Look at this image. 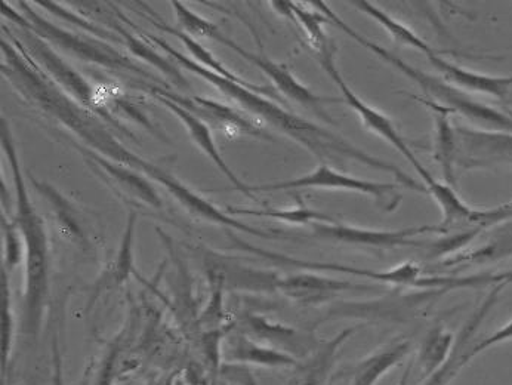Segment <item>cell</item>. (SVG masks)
<instances>
[{
	"instance_id": "obj_10",
	"label": "cell",
	"mask_w": 512,
	"mask_h": 385,
	"mask_svg": "<svg viewBox=\"0 0 512 385\" xmlns=\"http://www.w3.org/2000/svg\"><path fill=\"white\" fill-rule=\"evenodd\" d=\"M458 166L462 169L512 168V132L456 126Z\"/></svg>"
},
{
	"instance_id": "obj_30",
	"label": "cell",
	"mask_w": 512,
	"mask_h": 385,
	"mask_svg": "<svg viewBox=\"0 0 512 385\" xmlns=\"http://www.w3.org/2000/svg\"><path fill=\"white\" fill-rule=\"evenodd\" d=\"M228 215H240V217H258L270 218V220L283 221V223L295 224V226H307V224L316 223V221H330L328 215L320 214L307 208L304 203L295 209H249L239 208V206H227L225 209Z\"/></svg>"
},
{
	"instance_id": "obj_40",
	"label": "cell",
	"mask_w": 512,
	"mask_h": 385,
	"mask_svg": "<svg viewBox=\"0 0 512 385\" xmlns=\"http://www.w3.org/2000/svg\"><path fill=\"white\" fill-rule=\"evenodd\" d=\"M211 385H218L217 377L212 378Z\"/></svg>"
},
{
	"instance_id": "obj_20",
	"label": "cell",
	"mask_w": 512,
	"mask_h": 385,
	"mask_svg": "<svg viewBox=\"0 0 512 385\" xmlns=\"http://www.w3.org/2000/svg\"><path fill=\"white\" fill-rule=\"evenodd\" d=\"M100 18L103 23H106L107 26L116 33V36H119L120 40H123V43L128 46L132 54L143 58V60L147 61L151 66L160 69V72L166 77H169V79H172L175 85L180 86V88H187L188 83L187 80L184 79L181 70L175 67L174 63H171V61L160 57V55L154 51L153 46L148 42L144 33H141L140 36L132 33L131 30L126 27L128 26V24H126V17L119 9L114 8V6L113 9H111V6H109L107 12H103Z\"/></svg>"
},
{
	"instance_id": "obj_4",
	"label": "cell",
	"mask_w": 512,
	"mask_h": 385,
	"mask_svg": "<svg viewBox=\"0 0 512 385\" xmlns=\"http://www.w3.org/2000/svg\"><path fill=\"white\" fill-rule=\"evenodd\" d=\"M23 15H17V12L8 5L2 3V14L5 18L14 21L15 26H24L36 33L39 38L46 40L49 45L57 46L63 51L69 52L79 60L85 63L97 64V66L109 67V69L122 70V72L132 73L135 76H143L144 79H151L159 82L150 72L143 67L138 66L128 55L107 45L104 40L88 39L77 33L67 32L61 27L55 26L46 18L39 14L26 2H18Z\"/></svg>"
},
{
	"instance_id": "obj_6",
	"label": "cell",
	"mask_w": 512,
	"mask_h": 385,
	"mask_svg": "<svg viewBox=\"0 0 512 385\" xmlns=\"http://www.w3.org/2000/svg\"><path fill=\"white\" fill-rule=\"evenodd\" d=\"M230 239L234 248L240 249V251L251 252V254L271 261V263L298 267L304 271H333V273L350 274V276H359L363 279L375 280V282L388 283V285L407 286V288L436 289L434 286H437V277L422 276L421 267L412 261H407V263L400 264L388 271L365 270L359 269V267L342 266V264L295 260L288 255L256 248L233 234H230Z\"/></svg>"
},
{
	"instance_id": "obj_26",
	"label": "cell",
	"mask_w": 512,
	"mask_h": 385,
	"mask_svg": "<svg viewBox=\"0 0 512 385\" xmlns=\"http://www.w3.org/2000/svg\"><path fill=\"white\" fill-rule=\"evenodd\" d=\"M512 255V223L499 230L489 242L484 243L481 248L470 252H459L452 257L444 258L440 266H483V264L495 263L502 258Z\"/></svg>"
},
{
	"instance_id": "obj_1",
	"label": "cell",
	"mask_w": 512,
	"mask_h": 385,
	"mask_svg": "<svg viewBox=\"0 0 512 385\" xmlns=\"http://www.w3.org/2000/svg\"><path fill=\"white\" fill-rule=\"evenodd\" d=\"M144 36H146L151 45L159 46V49H162L165 54L174 58L178 66L194 73V75L202 77L203 80L215 86L222 95H225L228 100L236 104L237 109L254 116L259 123L265 122L279 129L280 132L288 135L299 146L305 147L308 152L313 153L320 160H332V162L351 160V162L362 163V165L369 166L372 169L390 172V174L397 178L399 184H402L404 187H409V189L416 190V192L427 193V187L424 184L416 183L399 166L372 156V154L365 152V150L348 143L341 135L296 116L295 113L283 109L282 104L274 103L273 100L258 94L254 89L246 88V86L231 82V80L209 72L205 67L194 63L187 55L178 52L166 40L157 38L154 35H146V33H144Z\"/></svg>"
},
{
	"instance_id": "obj_14",
	"label": "cell",
	"mask_w": 512,
	"mask_h": 385,
	"mask_svg": "<svg viewBox=\"0 0 512 385\" xmlns=\"http://www.w3.org/2000/svg\"><path fill=\"white\" fill-rule=\"evenodd\" d=\"M242 329V334L248 335L252 340L285 351L298 360L310 356L320 344L313 334L298 331L282 323L271 322L259 314H246L242 319Z\"/></svg>"
},
{
	"instance_id": "obj_5",
	"label": "cell",
	"mask_w": 512,
	"mask_h": 385,
	"mask_svg": "<svg viewBox=\"0 0 512 385\" xmlns=\"http://www.w3.org/2000/svg\"><path fill=\"white\" fill-rule=\"evenodd\" d=\"M5 30L8 36L17 40L18 45L29 54V57L35 61L36 66L42 64L40 70L64 94L69 95L83 109L114 122L111 113L107 112L98 100V92L89 85L85 77L76 72V69H73L67 61H64V58H61L60 54L46 40L39 38L36 33L24 26H17V33H20L18 38L14 33H9L8 29Z\"/></svg>"
},
{
	"instance_id": "obj_32",
	"label": "cell",
	"mask_w": 512,
	"mask_h": 385,
	"mask_svg": "<svg viewBox=\"0 0 512 385\" xmlns=\"http://www.w3.org/2000/svg\"><path fill=\"white\" fill-rule=\"evenodd\" d=\"M135 226H137V214L131 212L126 224L125 234L120 243L119 252L113 263V269L107 273V279H104V286H120L129 279L131 274L135 273L134 261V236Z\"/></svg>"
},
{
	"instance_id": "obj_11",
	"label": "cell",
	"mask_w": 512,
	"mask_h": 385,
	"mask_svg": "<svg viewBox=\"0 0 512 385\" xmlns=\"http://www.w3.org/2000/svg\"><path fill=\"white\" fill-rule=\"evenodd\" d=\"M217 42L222 43V45L227 46V48L233 49L240 57L245 58L246 61L258 67L264 75L270 77L274 89H276L277 92H282L289 100L295 101V103L313 110V112L316 113L320 119L325 120V122L332 123V119H330V116L326 113L325 106L329 103H338V98H325L314 94V92H311L307 86L302 85V83L292 75L291 70H289L285 64L276 63V61L268 58L264 52L255 54V52L248 51V49L237 45L234 40L222 35V33L220 38L217 39Z\"/></svg>"
},
{
	"instance_id": "obj_25",
	"label": "cell",
	"mask_w": 512,
	"mask_h": 385,
	"mask_svg": "<svg viewBox=\"0 0 512 385\" xmlns=\"http://www.w3.org/2000/svg\"><path fill=\"white\" fill-rule=\"evenodd\" d=\"M271 5H273L277 12L285 15L286 18H291L292 21H295L304 30L308 42H310L311 48L314 49L316 55L332 48V40L328 38L325 30H323V24H328L329 20L322 12L308 11V9L299 6L298 3L286 2V0L271 2Z\"/></svg>"
},
{
	"instance_id": "obj_37",
	"label": "cell",
	"mask_w": 512,
	"mask_h": 385,
	"mask_svg": "<svg viewBox=\"0 0 512 385\" xmlns=\"http://www.w3.org/2000/svg\"><path fill=\"white\" fill-rule=\"evenodd\" d=\"M120 351H122V347H120L119 341H116L113 346H110L106 357L103 359V365H101L97 378H95L92 385H113L114 381L120 377Z\"/></svg>"
},
{
	"instance_id": "obj_29",
	"label": "cell",
	"mask_w": 512,
	"mask_h": 385,
	"mask_svg": "<svg viewBox=\"0 0 512 385\" xmlns=\"http://www.w3.org/2000/svg\"><path fill=\"white\" fill-rule=\"evenodd\" d=\"M455 347V337L443 326H436L425 335L419 348L418 363L422 375L425 378L431 377L434 372L439 371L441 366L449 360Z\"/></svg>"
},
{
	"instance_id": "obj_31",
	"label": "cell",
	"mask_w": 512,
	"mask_h": 385,
	"mask_svg": "<svg viewBox=\"0 0 512 385\" xmlns=\"http://www.w3.org/2000/svg\"><path fill=\"white\" fill-rule=\"evenodd\" d=\"M9 271L2 266L0 273V360H2V375L5 377L11 360L14 346V310L11 303V286H9Z\"/></svg>"
},
{
	"instance_id": "obj_38",
	"label": "cell",
	"mask_w": 512,
	"mask_h": 385,
	"mask_svg": "<svg viewBox=\"0 0 512 385\" xmlns=\"http://www.w3.org/2000/svg\"><path fill=\"white\" fill-rule=\"evenodd\" d=\"M512 340V320L508 322L507 325L502 326L499 331H496L495 334L489 335V337L484 338L483 341L477 343L476 346L467 350V360L470 362L471 359L478 356V354L483 353V351L489 350V348L498 346V344L505 343V341Z\"/></svg>"
},
{
	"instance_id": "obj_8",
	"label": "cell",
	"mask_w": 512,
	"mask_h": 385,
	"mask_svg": "<svg viewBox=\"0 0 512 385\" xmlns=\"http://www.w3.org/2000/svg\"><path fill=\"white\" fill-rule=\"evenodd\" d=\"M399 186L400 184L360 180V178L350 177V175L336 171L328 163H322L311 174L295 178V180L249 187H251L252 193L296 189L342 190V192L360 193L373 197L378 200L379 205L385 206L387 211H394L400 203V196H397Z\"/></svg>"
},
{
	"instance_id": "obj_36",
	"label": "cell",
	"mask_w": 512,
	"mask_h": 385,
	"mask_svg": "<svg viewBox=\"0 0 512 385\" xmlns=\"http://www.w3.org/2000/svg\"><path fill=\"white\" fill-rule=\"evenodd\" d=\"M217 378L227 385H258L251 366L242 365V363L222 362Z\"/></svg>"
},
{
	"instance_id": "obj_17",
	"label": "cell",
	"mask_w": 512,
	"mask_h": 385,
	"mask_svg": "<svg viewBox=\"0 0 512 385\" xmlns=\"http://www.w3.org/2000/svg\"><path fill=\"white\" fill-rule=\"evenodd\" d=\"M151 97L156 98L162 106H165L172 115L177 116L181 122L184 123L185 128H187L188 134H190L191 140L197 144L200 150L218 166V169L225 175V177L230 180V183L233 184L234 189L239 190L240 193L245 194L249 199L255 200L258 202V199L252 193L251 187L246 186L243 181H240L239 178L234 175V172L231 171L230 166L225 162L224 157L221 156L220 150H218L217 144H215L214 137H212L211 129H209L208 123L203 122L200 117L193 115V113L188 112L184 107L178 106L174 101L168 100V98L162 97V95L150 94Z\"/></svg>"
},
{
	"instance_id": "obj_35",
	"label": "cell",
	"mask_w": 512,
	"mask_h": 385,
	"mask_svg": "<svg viewBox=\"0 0 512 385\" xmlns=\"http://www.w3.org/2000/svg\"><path fill=\"white\" fill-rule=\"evenodd\" d=\"M37 5L42 6L46 11L51 12L55 17L61 18V20L69 21V23L74 24V26L79 27V29L88 30L91 35L97 36L101 40H114V42H122L119 36L113 35V33L107 32V30L101 29L97 24L92 23L88 18L80 17V15L74 14L72 11H67L63 6L58 5L55 2H37Z\"/></svg>"
},
{
	"instance_id": "obj_42",
	"label": "cell",
	"mask_w": 512,
	"mask_h": 385,
	"mask_svg": "<svg viewBox=\"0 0 512 385\" xmlns=\"http://www.w3.org/2000/svg\"><path fill=\"white\" fill-rule=\"evenodd\" d=\"M507 113H508V115H510L512 117V110L508 109Z\"/></svg>"
},
{
	"instance_id": "obj_2",
	"label": "cell",
	"mask_w": 512,
	"mask_h": 385,
	"mask_svg": "<svg viewBox=\"0 0 512 385\" xmlns=\"http://www.w3.org/2000/svg\"><path fill=\"white\" fill-rule=\"evenodd\" d=\"M2 150L11 166L15 186L14 220L23 234L24 251V332L37 335L45 314L49 295V242L43 218L37 214L35 205L27 192L23 169L18 159L17 147L9 131L8 123L2 119Z\"/></svg>"
},
{
	"instance_id": "obj_39",
	"label": "cell",
	"mask_w": 512,
	"mask_h": 385,
	"mask_svg": "<svg viewBox=\"0 0 512 385\" xmlns=\"http://www.w3.org/2000/svg\"><path fill=\"white\" fill-rule=\"evenodd\" d=\"M410 371H412V363L406 366L402 378H400V381L397 383V385H409Z\"/></svg>"
},
{
	"instance_id": "obj_44",
	"label": "cell",
	"mask_w": 512,
	"mask_h": 385,
	"mask_svg": "<svg viewBox=\"0 0 512 385\" xmlns=\"http://www.w3.org/2000/svg\"><path fill=\"white\" fill-rule=\"evenodd\" d=\"M147 385H154V383H148Z\"/></svg>"
},
{
	"instance_id": "obj_9",
	"label": "cell",
	"mask_w": 512,
	"mask_h": 385,
	"mask_svg": "<svg viewBox=\"0 0 512 385\" xmlns=\"http://www.w3.org/2000/svg\"><path fill=\"white\" fill-rule=\"evenodd\" d=\"M138 89L148 92V94L162 95L168 100L174 101L178 106L184 107L188 112L193 113L206 123L218 125L224 131L230 134H246L251 137L265 138L271 140L267 132L262 131L261 123L258 120L249 119L243 115L242 110L236 107L228 106V104L220 103V101L211 100V98L194 97L188 98L183 95L175 94L169 91L166 85H151V83H140L135 85Z\"/></svg>"
},
{
	"instance_id": "obj_24",
	"label": "cell",
	"mask_w": 512,
	"mask_h": 385,
	"mask_svg": "<svg viewBox=\"0 0 512 385\" xmlns=\"http://www.w3.org/2000/svg\"><path fill=\"white\" fill-rule=\"evenodd\" d=\"M412 344L407 340H397L370 354L366 359L360 360L353 369V383L351 385H376L382 377L410 353Z\"/></svg>"
},
{
	"instance_id": "obj_21",
	"label": "cell",
	"mask_w": 512,
	"mask_h": 385,
	"mask_svg": "<svg viewBox=\"0 0 512 385\" xmlns=\"http://www.w3.org/2000/svg\"><path fill=\"white\" fill-rule=\"evenodd\" d=\"M354 332H356V328H347L330 338L329 341L320 343L310 356L299 360L298 365L293 368L288 385H325L328 383L338 351L353 337Z\"/></svg>"
},
{
	"instance_id": "obj_34",
	"label": "cell",
	"mask_w": 512,
	"mask_h": 385,
	"mask_svg": "<svg viewBox=\"0 0 512 385\" xmlns=\"http://www.w3.org/2000/svg\"><path fill=\"white\" fill-rule=\"evenodd\" d=\"M2 239H3V263L6 270L11 271L15 267L21 266L26 258L24 251L23 234L18 229L14 218H9L5 212H2Z\"/></svg>"
},
{
	"instance_id": "obj_28",
	"label": "cell",
	"mask_w": 512,
	"mask_h": 385,
	"mask_svg": "<svg viewBox=\"0 0 512 385\" xmlns=\"http://www.w3.org/2000/svg\"><path fill=\"white\" fill-rule=\"evenodd\" d=\"M351 5L354 8L359 9L360 12L366 14L367 17L375 20L379 26L384 27L385 32L390 33L391 38H393L394 42L399 43L402 46H409V48L418 49L422 54L431 55L436 54V49L433 46L428 45L424 39L419 38L412 29L404 26L403 23L397 21L396 18L391 17L387 12L382 11L378 6L373 5V3L367 2V0H353Z\"/></svg>"
},
{
	"instance_id": "obj_13",
	"label": "cell",
	"mask_w": 512,
	"mask_h": 385,
	"mask_svg": "<svg viewBox=\"0 0 512 385\" xmlns=\"http://www.w3.org/2000/svg\"><path fill=\"white\" fill-rule=\"evenodd\" d=\"M76 147L83 153L86 163L91 166L92 171L101 180L106 181L114 192L122 194L126 199L151 206L153 209H162V199H160L157 190L148 183L146 177L138 174L134 169L128 168V166L111 162L107 157L92 152V150H85L80 146Z\"/></svg>"
},
{
	"instance_id": "obj_43",
	"label": "cell",
	"mask_w": 512,
	"mask_h": 385,
	"mask_svg": "<svg viewBox=\"0 0 512 385\" xmlns=\"http://www.w3.org/2000/svg\"><path fill=\"white\" fill-rule=\"evenodd\" d=\"M174 385H183V383H181V381H177Z\"/></svg>"
},
{
	"instance_id": "obj_41",
	"label": "cell",
	"mask_w": 512,
	"mask_h": 385,
	"mask_svg": "<svg viewBox=\"0 0 512 385\" xmlns=\"http://www.w3.org/2000/svg\"><path fill=\"white\" fill-rule=\"evenodd\" d=\"M165 385H174V383H172V380H169L168 383H165Z\"/></svg>"
},
{
	"instance_id": "obj_33",
	"label": "cell",
	"mask_w": 512,
	"mask_h": 385,
	"mask_svg": "<svg viewBox=\"0 0 512 385\" xmlns=\"http://www.w3.org/2000/svg\"><path fill=\"white\" fill-rule=\"evenodd\" d=\"M171 5L172 8H174L175 14H177L178 24H180L181 29H183L181 32L185 33V35L196 40H217L220 38V27H218L217 24L206 20L202 15L191 11L184 3L177 2V0H174Z\"/></svg>"
},
{
	"instance_id": "obj_19",
	"label": "cell",
	"mask_w": 512,
	"mask_h": 385,
	"mask_svg": "<svg viewBox=\"0 0 512 385\" xmlns=\"http://www.w3.org/2000/svg\"><path fill=\"white\" fill-rule=\"evenodd\" d=\"M222 354L225 362L242 363V365L259 366V368L293 369L299 363V360L291 354L258 343L242 332L228 337L227 343L222 347Z\"/></svg>"
},
{
	"instance_id": "obj_12",
	"label": "cell",
	"mask_w": 512,
	"mask_h": 385,
	"mask_svg": "<svg viewBox=\"0 0 512 385\" xmlns=\"http://www.w3.org/2000/svg\"><path fill=\"white\" fill-rule=\"evenodd\" d=\"M311 229H313L314 236L317 239L325 240V242L376 249L416 246V242L412 240L413 237L428 233V231L437 233V226L407 227V229L402 230H372L333 223V221H316V223L311 224Z\"/></svg>"
},
{
	"instance_id": "obj_7",
	"label": "cell",
	"mask_w": 512,
	"mask_h": 385,
	"mask_svg": "<svg viewBox=\"0 0 512 385\" xmlns=\"http://www.w3.org/2000/svg\"><path fill=\"white\" fill-rule=\"evenodd\" d=\"M335 45L332 48L326 49L322 54H317V60L322 64L323 70L330 76V79L336 83L339 89H341L342 97H344L345 103L360 116L362 119L363 125L366 126L370 131L375 132L379 137L384 138L385 141L391 144L397 152L402 153L404 159L410 163V165L415 168V171L421 175L422 180H424L425 187L431 186V184L436 181V178L433 177L430 171L422 165L421 160L416 157V154L413 153V150L410 149L409 144L406 143V140L402 137L399 131H397L394 123L391 122L390 117L384 115V113L379 112V110L373 109L369 104H366L359 95L354 94L353 89L347 85L344 77H342L341 73H339L338 67H336L335 61Z\"/></svg>"
},
{
	"instance_id": "obj_15",
	"label": "cell",
	"mask_w": 512,
	"mask_h": 385,
	"mask_svg": "<svg viewBox=\"0 0 512 385\" xmlns=\"http://www.w3.org/2000/svg\"><path fill=\"white\" fill-rule=\"evenodd\" d=\"M372 286L356 285L348 280L333 279L314 271H302L291 276L280 277L277 291L301 306H319L345 291H363Z\"/></svg>"
},
{
	"instance_id": "obj_22",
	"label": "cell",
	"mask_w": 512,
	"mask_h": 385,
	"mask_svg": "<svg viewBox=\"0 0 512 385\" xmlns=\"http://www.w3.org/2000/svg\"><path fill=\"white\" fill-rule=\"evenodd\" d=\"M428 109L433 112L434 125V160L439 163L441 174H443V183L449 184L455 189L458 184L456 177V168H458V141H456L455 126L450 122L452 113L434 101L427 98H418Z\"/></svg>"
},
{
	"instance_id": "obj_27",
	"label": "cell",
	"mask_w": 512,
	"mask_h": 385,
	"mask_svg": "<svg viewBox=\"0 0 512 385\" xmlns=\"http://www.w3.org/2000/svg\"><path fill=\"white\" fill-rule=\"evenodd\" d=\"M32 184L36 187L37 192L43 194V197L48 200L51 211L55 215L57 229L63 239L69 240L73 245H85V234H83L82 227H80L79 220H77L76 211L70 205L69 200L45 181L40 183L32 177Z\"/></svg>"
},
{
	"instance_id": "obj_23",
	"label": "cell",
	"mask_w": 512,
	"mask_h": 385,
	"mask_svg": "<svg viewBox=\"0 0 512 385\" xmlns=\"http://www.w3.org/2000/svg\"><path fill=\"white\" fill-rule=\"evenodd\" d=\"M153 23L154 27L162 30V32L169 33V35L175 36L183 42L185 49L190 52L191 60L194 63L199 64V66L205 67L209 72L215 73V75L224 77V79L231 80V82L239 83V85L246 86V88L254 89L258 94L264 95V97L270 98V100L276 101V103H283L282 98H280L279 92L274 89V86H265V85H255V83L248 82V80L243 79V77L237 76L236 73L231 72L230 69L224 66L202 42L199 40L190 38V36L185 35V33L181 32V30L172 29V27L166 26V24L157 23V21L150 20Z\"/></svg>"
},
{
	"instance_id": "obj_18",
	"label": "cell",
	"mask_w": 512,
	"mask_h": 385,
	"mask_svg": "<svg viewBox=\"0 0 512 385\" xmlns=\"http://www.w3.org/2000/svg\"><path fill=\"white\" fill-rule=\"evenodd\" d=\"M510 283H512V280H505V282L493 286L492 291L487 295L484 303L474 311L473 316L468 319L462 331L459 332L458 341H456L455 347H453L449 360L441 366L439 371L434 372L431 377H428L427 381L422 385H447L452 381V378L467 365V346L468 343H470V338L476 334L478 326L486 319L487 314H489L493 306L498 303L499 295H501V292L504 291Z\"/></svg>"
},
{
	"instance_id": "obj_3",
	"label": "cell",
	"mask_w": 512,
	"mask_h": 385,
	"mask_svg": "<svg viewBox=\"0 0 512 385\" xmlns=\"http://www.w3.org/2000/svg\"><path fill=\"white\" fill-rule=\"evenodd\" d=\"M310 3L328 18L329 23L335 24L345 35L350 36L359 45L372 51L376 57L381 58L382 61L399 70L402 75L413 80L425 92L428 97L427 100L434 101V103L449 110L450 113H458V115L464 116L465 119L471 120L477 125L487 126V131L512 132V117L507 112L502 113L493 109V107L486 106V104L478 103L470 97V94H465V92L456 89L455 86L449 85L443 77L430 75V73L416 69L412 64H407L406 61L394 55L393 52L387 51L384 46L378 45L373 40L367 39L356 30L351 29L322 0H314Z\"/></svg>"
},
{
	"instance_id": "obj_16",
	"label": "cell",
	"mask_w": 512,
	"mask_h": 385,
	"mask_svg": "<svg viewBox=\"0 0 512 385\" xmlns=\"http://www.w3.org/2000/svg\"><path fill=\"white\" fill-rule=\"evenodd\" d=\"M431 66L439 72L449 85L455 86L465 94H483L498 100H507L512 88V76H489L464 69L458 64L444 60L439 54L428 55Z\"/></svg>"
}]
</instances>
